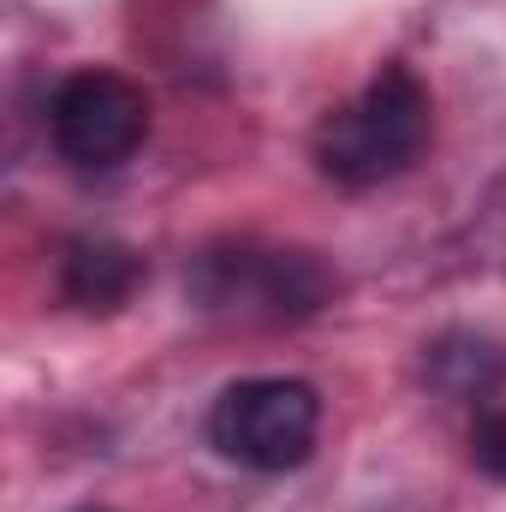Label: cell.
Wrapping results in <instances>:
<instances>
[{"mask_svg": "<svg viewBox=\"0 0 506 512\" xmlns=\"http://www.w3.org/2000/svg\"><path fill=\"white\" fill-rule=\"evenodd\" d=\"M429 137H435L429 84L411 66H381L346 108H334L316 126V167L346 191H370L411 173Z\"/></svg>", "mask_w": 506, "mask_h": 512, "instance_id": "1", "label": "cell"}, {"mask_svg": "<svg viewBox=\"0 0 506 512\" xmlns=\"http://www.w3.org/2000/svg\"><path fill=\"white\" fill-rule=\"evenodd\" d=\"M340 292V274L316 251L286 245H209L191 262V298L209 316H245V322H310Z\"/></svg>", "mask_w": 506, "mask_h": 512, "instance_id": "2", "label": "cell"}, {"mask_svg": "<svg viewBox=\"0 0 506 512\" xmlns=\"http://www.w3.org/2000/svg\"><path fill=\"white\" fill-rule=\"evenodd\" d=\"M316 435H322V393L298 376H245L221 387L209 411L215 453L262 477L298 471L316 453Z\"/></svg>", "mask_w": 506, "mask_h": 512, "instance_id": "3", "label": "cell"}, {"mask_svg": "<svg viewBox=\"0 0 506 512\" xmlns=\"http://www.w3.org/2000/svg\"><path fill=\"white\" fill-rule=\"evenodd\" d=\"M48 137H54L60 161H72L84 173H108L143 149L149 102L120 72H102V66L72 72L48 102Z\"/></svg>", "mask_w": 506, "mask_h": 512, "instance_id": "4", "label": "cell"}, {"mask_svg": "<svg viewBox=\"0 0 506 512\" xmlns=\"http://www.w3.org/2000/svg\"><path fill=\"white\" fill-rule=\"evenodd\" d=\"M143 256L131 251L126 239H102V233H84L60 251V292L90 310V316H114L126 310L143 286Z\"/></svg>", "mask_w": 506, "mask_h": 512, "instance_id": "5", "label": "cell"}, {"mask_svg": "<svg viewBox=\"0 0 506 512\" xmlns=\"http://www.w3.org/2000/svg\"><path fill=\"white\" fill-rule=\"evenodd\" d=\"M501 376H506V352L489 334H477V328H447V334H435L423 346V382L435 387L441 399L483 405L501 387Z\"/></svg>", "mask_w": 506, "mask_h": 512, "instance_id": "6", "label": "cell"}, {"mask_svg": "<svg viewBox=\"0 0 506 512\" xmlns=\"http://www.w3.org/2000/svg\"><path fill=\"white\" fill-rule=\"evenodd\" d=\"M471 459H477L489 477L506 483V405H489V399H483V411H477V423H471Z\"/></svg>", "mask_w": 506, "mask_h": 512, "instance_id": "7", "label": "cell"}, {"mask_svg": "<svg viewBox=\"0 0 506 512\" xmlns=\"http://www.w3.org/2000/svg\"><path fill=\"white\" fill-rule=\"evenodd\" d=\"M78 512H102V507H78Z\"/></svg>", "mask_w": 506, "mask_h": 512, "instance_id": "8", "label": "cell"}]
</instances>
